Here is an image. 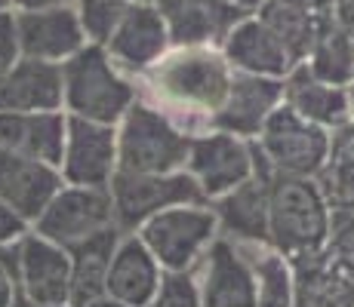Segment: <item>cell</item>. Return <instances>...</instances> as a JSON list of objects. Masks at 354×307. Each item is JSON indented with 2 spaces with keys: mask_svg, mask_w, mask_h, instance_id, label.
I'll use <instances>...</instances> for the list:
<instances>
[{
  "mask_svg": "<svg viewBox=\"0 0 354 307\" xmlns=\"http://www.w3.org/2000/svg\"><path fill=\"white\" fill-rule=\"evenodd\" d=\"M234 68L216 43H173L139 77V95L188 132L213 126L228 95Z\"/></svg>",
  "mask_w": 354,
  "mask_h": 307,
  "instance_id": "cell-1",
  "label": "cell"
},
{
  "mask_svg": "<svg viewBox=\"0 0 354 307\" xmlns=\"http://www.w3.org/2000/svg\"><path fill=\"white\" fill-rule=\"evenodd\" d=\"M139 99V80L120 71L105 43H86L62 61V111L68 117L118 126Z\"/></svg>",
  "mask_w": 354,
  "mask_h": 307,
  "instance_id": "cell-2",
  "label": "cell"
},
{
  "mask_svg": "<svg viewBox=\"0 0 354 307\" xmlns=\"http://www.w3.org/2000/svg\"><path fill=\"white\" fill-rule=\"evenodd\" d=\"M333 203L308 175L274 172L268 184V246L287 258L321 252L330 237Z\"/></svg>",
  "mask_w": 354,
  "mask_h": 307,
  "instance_id": "cell-3",
  "label": "cell"
},
{
  "mask_svg": "<svg viewBox=\"0 0 354 307\" xmlns=\"http://www.w3.org/2000/svg\"><path fill=\"white\" fill-rule=\"evenodd\" d=\"M188 148L192 132L142 95L118 123V157L127 172H179Z\"/></svg>",
  "mask_w": 354,
  "mask_h": 307,
  "instance_id": "cell-4",
  "label": "cell"
},
{
  "mask_svg": "<svg viewBox=\"0 0 354 307\" xmlns=\"http://www.w3.org/2000/svg\"><path fill=\"white\" fill-rule=\"evenodd\" d=\"M136 234L154 252L163 270H194L219 237V218L209 203H182L148 218Z\"/></svg>",
  "mask_w": 354,
  "mask_h": 307,
  "instance_id": "cell-5",
  "label": "cell"
},
{
  "mask_svg": "<svg viewBox=\"0 0 354 307\" xmlns=\"http://www.w3.org/2000/svg\"><path fill=\"white\" fill-rule=\"evenodd\" d=\"M253 141L271 172L317 179L326 166V157H330L333 132L305 120L290 105H281Z\"/></svg>",
  "mask_w": 354,
  "mask_h": 307,
  "instance_id": "cell-6",
  "label": "cell"
},
{
  "mask_svg": "<svg viewBox=\"0 0 354 307\" xmlns=\"http://www.w3.org/2000/svg\"><path fill=\"white\" fill-rule=\"evenodd\" d=\"M114 203V221L124 234H136L148 218L169 206L182 203H207L203 190L185 169L179 172H127L118 169V175L108 184Z\"/></svg>",
  "mask_w": 354,
  "mask_h": 307,
  "instance_id": "cell-7",
  "label": "cell"
},
{
  "mask_svg": "<svg viewBox=\"0 0 354 307\" xmlns=\"http://www.w3.org/2000/svg\"><path fill=\"white\" fill-rule=\"evenodd\" d=\"M256 169H259V154L253 139H243V135L213 126L192 135L185 172L197 181L207 203H213L216 197L228 194L237 184L253 179Z\"/></svg>",
  "mask_w": 354,
  "mask_h": 307,
  "instance_id": "cell-8",
  "label": "cell"
},
{
  "mask_svg": "<svg viewBox=\"0 0 354 307\" xmlns=\"http://www.w3.org/2000/svg\"><path fill=\"white\" fill-rule=\"evenodd\" d=\"M31 228L65 249L90 240L108 228H118L111 190L86 188V184H62Z\"/></svg>",
  "mask_w": 354,
  "mask_h": 307,
  "instance_id": "cell-9",
  "label": "cell"
},
{
  "mask_svg": "<svg viewBox=\"0 0 354 307\" xmlns=\"http://www.w3.org/2000/svg\"><path fill=\"white\" fill-rule=\"evenodd\" d=\"M203 307H256V270L247 243L219 234L194 264Z\"/></svg>",
  "mask_w": 354,
  "mask_h": 307,
  "instance_id": "cell-10",
  "label": "cell"
},
{
  "mask_svg": "<svg viewBox=\"0 0 354 307\" xmlns=\"http://www.w3.org/2000/svg\"><path fill=\"white\" fill-rule=\"evenodd\" d=\"M12 255L19 295L40 304L71 307V252L65 246L46 240L31 228L22 240L12 243Z\"/></svg>",
  "mask_w": 354,
  "mask_h": 307,
  "instance_id": "cell-11",
  "label": "cell"
},
{
  "mask_svg": "<svg viewBox=\"0 0 354 307\" xmlns=\"http://www.w3.org/2000/svg\"><path fill=\"white\" fill-rule=\"evenodd\" d=\"M120 169L118 157V126L96 120L68 117V135L59 172L65 184L108 188Z\"/></svg>",
  "mask_w": 354,
  "mask_h": 307,
  "instance_id": "cell-12",
  "label": "cell"
},
{
  "mask_svg": "<svg viewBox=\"0 0 354 307\" xmlns=\"http://www.w3.org/2000/svg\"><path fill=\"white\" fill-rule=\"evenodd\" d=\"M169 46H173V34H169V22L158 3H129L124 19L114 25L111 37L105 40L108 56L118 61L120 71H127L136 80Z\"/></svg>",
  "mask_w": 354,
  "mask_h": 307,
  "instance_id": "cell-13",
  "label": "cell"
},
{
  "mask_svg": "<svg viewBox=\"0 0 354 307\" xmlns=\"http://www.w3.org/2000/svg\"><path fill=\"white\" fill-rule=\"evenodd\" d=\"M16 28H19V46L22 56L56 61L62 65L80 52L90 37L80 25L77 12L71 3H50V6H25L16 10Z\"/></svg>",
  "mask_w": 354,
  "mask_h": 307,
  "instance_id": "cell-14",
  "label": "cell"
},
{
  "mask_svg": "<svg viewBox=\"0 0 354 307\" xmlns=\"http://www.w3.org/2000/svg\"><path fill=\"white\" fill-rule=\"evenodd\" d=\"M259 154V148H256ZM271 169L265 166L262 154H259V169L253 179L237 184L234 190L216 197L213 206L219 218V234L231 237L237 243L247 246H268V184H271Z\"/></svg>",
  "mask_w": 354,
  "mask_h": 307,
  "instance_id": "cell-15",
  "label": "cell"
},
{
  "mask_svg": "<svg viewBox=\"0 0 354 307\" xmlns=\"http://www.w3.org/2000/svg\"><path fill=\"white\" fill-rule=\"evenodd\" d=\"M283 105V80L281 77H259V74L234 71L228 95L219 114L213 117V129L259 139L268 117Z\"/></svg>",
  "mask_w": 354,
  "mask_h": 307,
  "instance_id": "cell-16",
  "label": "cell"
},
{
  "mask_svg": "<svg viewBox=\"0 0 354 307\" xmlns=\"http://www.w3.org/2000/svg\"><path fill=\"white\" fill-rule=\"evenodd\" d=\"M62 184L65 179L59 166L0 145V200L16 209L28 224L37 221V215L44 212Z\"/></svg>",
  "mask_w": 354,
  "mask_h": 307,
  "instance_id": "cell-17",
  "label": "cell"
},
{
  "mask_svg": "<svg viewBox=\"0 0 354 307\" xmlns=\"http://www.w3.org/2000/svg\"><path fill=\"white\" fill-rule=\"evenodd\" d=\"M222 52H225L228 65L243 74H259V77H287L292 65H299L268 25L259 19V12L241 16L231 31L222 40Z\"/></svg>",
  "mask_w": 354,
  "mask_h": 307,
  "instance_id": "cell-18",
  "label": "cell"
},
{
  "mask_svg": "<svg viewBox=\"0 0 354 307\" xmlns=\"http://www.w3.org/2000/svg\"><path fill=\"white\" fill-rule=\"evenodd\" d=\"M163 279V268L154 252L142 243L139 234H124L114 249L111 268H108L105 295L127 307H151L158 286Z\"/></svg>",
  "mask_w": 354,
  "mask_h": 307,
  "instance_id": "cell-19",
  "label": "cell"
},
{
  "mask_svg": "<svg viewBox=\"0 0 354 307\" xmlns=\"http://www.w3.org/2000/svg\"><path fill=\"white\" fill-rule=\"evenodd\" d=\"M283 105H290L305 120L317 123V126L330 129V132L351 120L348 86H339L317 77L305 61L292 65V71L283 77Z\"/></svg>",
  "mask_w": 354,
  "mask_h": 307,
  "instance_id": "cell-20",
  "label": "cell"
},
{
  "mask_svg": "<svg viewBox=\"0 0 354 307\" xmlns=\"http://www.w3.org/2000/svg\"><path fill=\"white\" fill-rule=\"evenodd\" d=\"M68 135L65 111H6L0 114V145L16 154L59 166Z\"/></svg>",
  "mask_w": 354,
  "mask_h": 307,
  "instance_id": "cell-21",
  "label": "cell"
},
{
  "mask_svg": "<svg viewBox=\"0 0 354 307\" xmlns=\"http://www.w3.org/2000/svg\"><path fill=\"white\" fill-rule=\"evenodd\" d=\"M62 111V65L22 56L0 80V114Z\"/></svg>",
  "mask_w": 354,
  "mask_h": 307,
  "instance_id": "cell-22",
  "label": "cell"
},
{
  "mask_svg": "<svg viewBox=\"0 0 354 307\" xmlns=\"http://www.w3.org/2000/svg\"><path fill=\"white\" fill-rule=\"evenodd\" d=\"M160 12L169 22L173 43H216L222 46L225 34L243 10L231 6L228 0H158Z\"/></svg>",
  "mask_w": 354,
  "mask_h": 307,
  "instance_id": "cell-23",
  "label": "cell"
},
{
  "mask_svg": "<svg viewBox=\"0 0 354 307\" xmlns=\"http://www.w3.org/2000/svg\"><path fill=\"white\" fill-rule=\"evenodd\" d=\"M296 270L292 307H354V274L326 258V252L290 258Z\"/></svg>",
  "mask_w": 354,
  "mask_h": 307,
  "instance_id": "cell-24",
  "label": "cell"
},
{
  "mask_svg": "<svg viewBox=\"0 0 354 307\" xmlns=\"http://www.w3.org/2000/svg\"><path fill=\"white\" fill-rule=\"evenodd\" d=\"M120 237H124L120 228H108L68 249L71 252V307L105 295L108 268H111V258Z\"/></svg>",
  "mask_w": 354,
  "mask_h": 307,
  "instance_id": "cell-25",
  "label": "cell"
},
{
  "mask_svg": "<svg viewBox=\"0 0 354 307\" xmlns=\"http://www.w3.org/2000/svg\"><path fill=\"white\" fill-rule=\"evenodd\" d=\"M256 12H259V19L283 40V46H287L290 56L296 61L308 59L317 34H321V28L326 25V19L333 16V12H311V10H302V6L281 3V0H265Z\"/></svg>",
  "mask_w": 354,
  "mask_h": 307,
  "instance_id": "cell-26",
  "label": "cell"
},
{
  "mask_svg": "<svg viewBox=\"0 0 354 307\" xmlns=\"http://www.w3.org/2000/svg\"><path fill=\"white\" fill-rule=\"evenodd\" d=\"M305 65L330 83L348 86L354 80V34L345 25H339L336 16H330L317 34Z\"/></svg>",
  "mask_w": 354,
  "mask_h": 307,
  "instance_id": "cell-27",
  "label": "cell"
},
{
  "mask_svg": "<svg viewBox=\"0 0 354 307\" xmlns=\"http://www.w3.org/2000/svg\"><path fill=\"white\" fill-rule=\"evenodd\" d=\"M256 270V307H292L296 304V270L283 252L271 246H250Z\"/></svg>",
  "mask_w": 354,
  "mask_h": 307,
  "instance_id": "cell-28",
  "label": "cell"
},
{
  "mask_svg": "<svg viewBox=\"0 0 354 307\" xmlns=\"http://www.w3.org/2000/svg\"><path fill=\"white\" fill-rule=\"evenodd\" d=\"M317 181L324 184L330 203H354V117L333 129L330 157Z\"/></svg>",
  "mask_w": 354,
  "mask_h": 307,
  "instance_id": "cell-29",
  "label": "cell"
},
{
  "mask_svg": "<svg viewBox=\"0 0 354 307\" xmlns=\"http://www.w3.org/2000/svg\"><path fill=\"white\" fill-rule=\"evenodd\" d=\"M93 43H105L133 0H68Z\"/></svg>",
  "mask_w": 354,
  "mask_h": 307,
  "instance_id": "cell-30",
  "label": "cell"
},
{
  "mask_svg": "<svg viewBox=\"0 0 354 307\" xmlns=\"http://www.w3.org/2000/svg\"><path fill=\"white\" fill-rule=\"evenodd\" d=\"M326 258L354 274V203H333L330 237L324 246Z\"/></svg>",
  "mask_w": 354,
  "mask_h": 307,
  "instance_id": "cell-31",
  "label": "cell"
},
{
  "mask_svg": "<svg viewBox=\"0 0 354 307\" xmlns=\"http://www.w3.org/2000/svg\"><path fill=\"white\" fill-rule=\"evenodd\" d=\"M151 307H203L194 270H163Z\"/></svg>",
  "mask_w": 354,
  "mask_h": 307,
  "instance_id": "cell-32",
  "label": "cell"
},
{
  "mask_svg": "<svg viewBox=\"0 0 354 307\" xmlns=\"http://www.w3.org/2000/svg\"><path fill=\"white\" fill-rule=\"evenodd\" d=\"M22 59V46H19V28H16V10L0 12V80L16 68Z\"/></svg>",
  "mask_w": 354,
  "mask_h": 307,
  "instance_id": "cell-33",
  "label": "cell"
},
{
  "mask_svg": "<svg viewBox=\"0 0 354 307\" xmlns=\"http://www.w3.org/2000/svg\"><path fill=\"white\" fill-rule=\"evenodd\" d=\"M19 295L16 283V255H12V243L0 246V307H12Z\"/></svg>",
  "mask_w": 354,
  "mask_h": 307,
  "instance_id": "cell-34",
  "label": "cell"
},
{
  "mask_svg": "<svg viewBox=\"0 0 354 307\" xmlns=\"http://www.w3.org/2000/svg\"><path fill=\"white\" fill-rule=\"evenodd\" d=\"M28 230H31V224L25 221L12 206H6V203L0 200V246H10L16 240H22Z\"/></svg>",
  "mask_w": 354,
  "mask_h": 307,
  "instance_id": "cell-35",
  "label": "cell"
},
{
  "mask_svg": "<svg viewBox=\"0 0 354 307\" xmlns=\"http://www.w3.org/2000/svg\"><path fill=\"white\" fill-rule=\"evenodd\" d=\"M281 3L302 6V10H311V12H333V3H336V0H281Z\"/></svg>",
  "mask_w": 354,
  "mask_h": 307,
  "instance_id": "cell-36",
  "label": "cell"
},
{
  "mask_svg": "<svg viewBox=\"0 0 354 307\" xmlns=\"http://www.w3.org/2000/svg\"><path fill=\"white\" fill-rule=\"evenodd\" d=\"M74 307H127V304L114 301V298H108V295H99V298H90V301H84V304H74Z\"/></svg>",
  "mask_w": 354,
  "mask_h": 307,
  "instance_id": "cell-37",
  "label": "cell"
},
{
  "mask_svg": "<svg viewBox=\"0 0 354 307\" xmlns=\"http://www.w3.org/2000/svg\"><path fill=\"white\" fill-rule=\"evenodd\" d=\"M50 3H68V0H12L16 10H25V6H50Z\"/></svg>",
  "mask_w": 354,
  "mask_h": 307,
  "instance_id": "cell-38",
  "label": "cell"
},
{
  "mask_svg": "<svg viewBox=\"0 0 354 307\" xmlns=\"http://www.w3.org/2000/svg\"><path fill=\"white\" fill-rule=\"evenodd\" d=\"M231 6H237V10H243V12H256L259 6L265 3V0H228Z\"/></svg>",
  "mask_w": 354,
  "mask_h": 307,
  "instance_id": "cell-39",
  "label": "cell"
},
{
  "mask_svg": "<svg viewBox=\"0 0 354 307\" xmlns=\"http://www.w3.org/2000/svg\"><path fill=\"white\" fill-rule=\"evenodd\" d=\"M12 307H68V304H40V301H31V298H25V295H16Z\"/></svg>",
  "mask_w": 354,
  "mask_h": 307,
  "instance_id": "cell-40",
  "label": "cell"
},
{
  "mask_svg": "<svg viewBox=\"0 0 354 307\" xmlns=\"http://www.w3.org/2000/svg\"><path fill=\"white\" fill-rule=\"evenodd\" d=\"M10 10H16V6H12V0H0V12H10Z\"/></svg>",
  "mask_w": 354,
  "mask_h": 307,
  "instance_id": "cell-41",
  "label": "cell"
},
{
  "mask_svg": "<svg viewBox=\"0 0 354 307\" xmlns=\"http://www.w3.org/2000/svg\"><path fill=\"white\" fill-rule=\"evenodd\" d=\"M348 99H351V117H354V83H348Z\"/></svg>",
  "mask_w": 354,
  "mask_h": 307,
  "instance_id": "cell-42",
  "label": "cell"
},
{
  "mask_svg": "<svg viewBox=\"0 0 354 307\" xmlns=\"http://www.w3.org/2000/svg\"><path fill=\"white\" fill-rule=\"evenodd\" d=\"M133 3H158V0H133Z\"/></svg>",
  "mask_w": 354,
  "mask_h": 307,
  "instance_id": "cell-43",
  "label": "cell"
},
{
  "mask_svg": "<svg viewBox=\"0 0 354 307\" xmlns=\"http://www.w3.org/2000/svg\"><path fill=\"white\" fill-rule=\"evenodd\" d=\"M351 83H354V80H351Z\"/></svg>",
  "mask_w": 354,
  "mask_h": 307,
  "instance_id": "cell-44",
  "label": "cell"
}]
</instances>
